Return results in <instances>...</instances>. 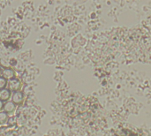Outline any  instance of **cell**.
<instances>
[{"label":"cell","instance_id":"obj_9","mask_svg":"<svg viewBox=\"0 0 151 136\" xmlns=\"http://www.w3.org/2000/svg\"><path fill=\"white\" fill-rule=\"evenodd\" d=\"M0 73H1V68H0Z\"/></svg>","mask_w":151,"mask_h":136},{"label":"cell","instance_id":"obj_8","mask_svg":"<svg viewBox=\"0 0 151 136\" xmlns=\"http://www.w3.org/2000/svg\"><path fill=\"white\" fill-rule=\"evenodd\" d=\"M3 106H4V104H3V103H2V101L0 100V111L3 109Z\"/></svg>","mask_w":151,"mask_h":136},{"label":"cell","instance_id":"obj_6","mask_svg":"<svg viewBox=\"0 0 151 136\" xmlns=\"http://www.w3.org/2000/svg\"><path fill=\"white\" fill-rule=\"evenodd\" d=\"M8 117L6 115L5 112H0V123H4L5 121H7Z\"/></svg>","mask_w":151,"mask_h":136},{"label":"cell","instance_id":"obj_4","mask_svg":"<svg viewBox=\"0 0 151 136\" xmlns=\"http://www.w3.org/2000/svg\"><path fill=\"white\" fill-rule=\"evenodd\" d=\"M4 111L5 112L7 113H12L14 112L15 110V105L12 102H7L4 105Z\"/></svg>","mask_w":151,"mask_h":136},{"label":"cell","instance_id":"obj_2","mask_svg":"<svg viewBox=\"0 0 151 136\" xmlns=\"http://www.w3.org/2000/svg\"><path fill=\"white\" fill-rule=\"evenodd\" d=\"M10 89L12 90H14L15 92L18 91V89L20 88V81L17 79H12L10 81Z\"/></svg>","mask_w":151,"mask_h":136},{"label":"cell","instance_id":"obj_5","mask_svg":"<svg viewBox=\"0 0 151 136\" xmlns=\"http://www.w3.org/2000/svg\"><path fill=\"white\" fill-rule=\"evenodd\" d=\"M3 76L4 79H12L14 77V72L12 69H5L3 72Z\"/></svg>","mask_w":151,"mask_h":136},{"label":"cell","instance_id":"obj_1","mask_svg":"<svg viewBox=\"0 0 151 136\" xmlns=\"http://www.w3.org/2000/svg\"><path fill=\"white\" fill-rule=\"evenodd\" d=\"M12 102L13 104H20V103L22 102V100H23V94H22L21 92H19V91H16V92H14V93L12 94Z\"/></svg>","mask_w":151,"mask_h":136},{"label":"cell","instance_id":"obj_7","mask_svg":"<svg viewBox=\"0 0 151 136\" xmlns=\"http://www.w3.org/2000/svg\"><path fill=\"white\" fill-rule=\"evenodd\" d=\"M7 84V81H6V79H4V77H0V89H4Z\"/></svg>","mask_w":151,"mask_h":136},{"label":"cell","instance_id":"obj_3","mask_svg":"<svg viewBox=\"0 0 151 136\" xmlns=\"http://www.w3.org/2000/svg\"><path fill=\"white\" fill-rule=\"evenodd\" d=\"M11 97V92L8 89H3L0 91V100L6 101Z\"/></svg>","mask_w":151,"mask_h":136}]
</instances>
